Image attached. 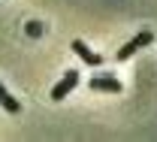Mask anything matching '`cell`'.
<instances>
[{"mask_svg":"<svg viewBox=\"0 0 157 142\" xmlns=\"http://www.w3.org/2000/svg\"><path fill=\"white\" fill-rule=\"evenodd\" d=\"M0 106H3L6 112H12V115H15V112H21V103L15 100V97H12V94L3 88V85H0Z\"/></svg>","mask_w":157,"mask_h":142,"instance_id":"obj_5","label":"cell"},{"mask_svg":"<svg viewBox=\"0 0 157 142\" xmlns=\"http://www.w3.org/2000/svg\"><path fill=\"white\" fill-rule=\"evenodd\" d=\"M27 36H42V24L39 21H27Z\"/></svg>","mask_w":157,"mask_h":142,"instance_id":"obj_6","label":"cell"},{"mask_svg":"<svg viewBox=\"0 0 157 142\" xmlns=\"http://www.w3.org/2000/svg\"><path fill=\"white\" fill-rule=\"evenodd\" d=\"M73 52H76V55L88 63V67H100V63H103V58H100L97 52H91V48H88L82 40H73Z\"/></svg>","mask_w":157,"mask_h":142,"instance_id":"obj_4","label":"cell"},{"mask_svg":"<svg viewBox=\"0 0 157 142\" xmlns=\"http://www.w3.org/2000/svg\"><path fill=\"white\" fill-rule=\"evenodd\" d=\"M91 91H109V94H118V91H121V82H118L112 73L94 76V79H91Z\"/></svg>","mask_w":157,"mask_h":142,"instance_id":"obj_3","label":"cell"},{"mask_svg":"<svg viewBox=\"0 0 157 142\" xmlns=\"http://www.w3.org/2000/svg\"><path fill=\"white\" fill-rule=\"evenodd\" d=\"M151 42H154V30H139L130 42H124V45L118 48V61H130V58H133V52L145 48V45H151Z\"/></svg>","mask_w":157,"mask_h":142,"instance_id":"obj_1","label":"cell"},{"mask_svg":"<svg viewBox=\"0 0 157 142\" xmlns=\"http://www.w3.org/2000/svg\"><path fill=\"white\" fill-rule=\"evenodd\" d=\"M76 85H78V73H76V70H67V73H63V79L52 88V100H63Z\"/></svg>","mask_w":157,"mask_h":142,"instance_id":"obj_2","label":"cell"}]
</instances>
